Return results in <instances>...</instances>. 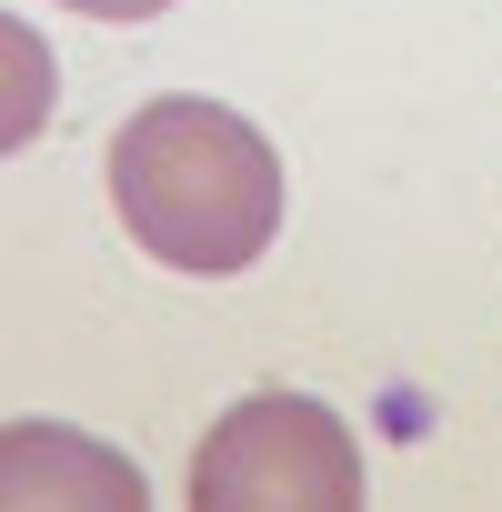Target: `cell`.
Masks as SVG:
<instances>
[{"label":"cell","mask_w":502,"mask_h":512,"mask_svg":"<svg viewBox=\"0 0 502 512\" xmlns=\"http://www.w3.org/2000/svg\"><path fill=\"white\" fill-rule=\"evenodd\" d=\"M0 151H31L41 141V121H51V51H41V31L31 21H11L0 31Z\"/></svg>","instance_id":"obj_4"},{"label":"cell","mask_w":502,"mask_h":512,"mask_svg":"<svg viewBox=\"0 0 502 512\" xmlns=\"http://www.w3.org/2000/svg\"><path fill=\"white\" fill-rule=\"evenodd\" d=\"M0 492L31 502V512H61V502H121L131 512V502H151L141 462L111 452V442H81L71 422H21L11 452H0Z\"/></svg>","instance_id":"obj_3"},{"label":"cell","mask_w":502,"mask_h":512,"mask_svg":"<svg viewBox=\"0 0 502 512\" xmlns=\"http://www.w3.org/2000/svg\"><path fill=\"white\" fill-rule=\"evenodd\" d=\"M61 11H81V21H161L171 0H61Z\"/></svg>","instance_id":"obj_5"},{"label":"cell","mask_w":502,"mask_h":512,"mask_svg":"<svg viewBox=\"0 0 502 512\" xmlns=\"http://www.w3.org/2000/svg\"><path fill=\"white\" fill-rule=\"evenodd\" d=\"M111 211L161 272L231 282L282 231V151L251 131L231 101H141L111 131Z\"/></svg>","instance_id":"obj_1"},{"label":"cell","mask_w":502,"mask_h":512,"mask_svg":"<svg viewBox=\"0 0 502 512\" xmlns=\"http://www.w3.org/2000/svg\"><path fill=\"white\" fill-rule=\"evenodd\" d=\"M362 452L332 402L312 392H251L191 452V512H352Z\"/></svg>","instance_id":"obj_2"}]
</instances>
